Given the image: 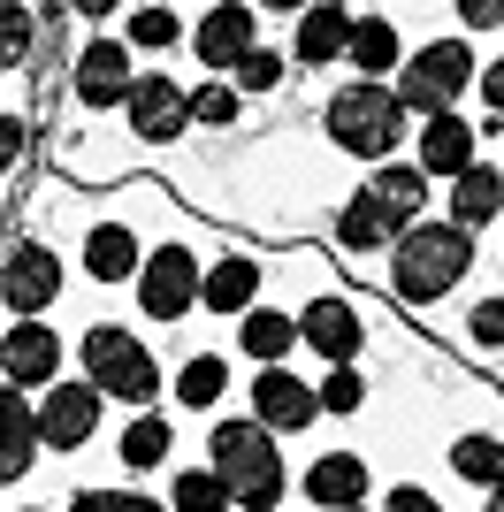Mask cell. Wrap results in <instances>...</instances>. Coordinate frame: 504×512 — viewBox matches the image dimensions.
Masks as SVG:
<instances>
[{
  "mask_svg": "<svg viewBox=\"0 0 504 512\" xmlns=\"http://www.w3.org/2000/svg\"><path fill=\"white\" fill-rule=\"evenodd\" d=\"M466 337L482 344V352H497V344H504V299H482V306H474V314H466Z\"/></svg>",
  "mask_w": 504,
  "mask_h": 512,
  "instance_id": "obj_35",
  "label": "cell"
},
{
  "mask_svg": "<svg viewBox=\"0 0 504 512\" xmlns=\"http://www.w3.org/2000/svg\"><path fill=\"white\" fill-rule=\"evenodd\" d=\"M466 268H474V230H459V222H413L390 245V283L405 306H436L443 291H459Z\"/></svg>",
  "mask_w": 504,
  "mask_h": 512,
  "instance_id": "obj_1",
  "label": "cell"
},
{
  "mask_svg": "<svg viewBox=\"0 0 504 512\" xmlns=\"http://www.w3.org/2000/svg\"><path fill=\"white\" fill-rule=\"evenodd\" d=\"M382 512H443V505H436L428 490H413V482H405V490H390V505H382Z\"/></svg>",
  "mask_w": 504,
  "mask_h": 512,
  "instance_id": "obj_40",
  "label": "cell"
},
{
  "mask_svg": "<svg viewBox=\"0 0 504 512\" xmlns=\"http://www.w3.org/2000/svg\"><path fill=\"white\" fill-rule=\"evenodd\" d=\"M314 383H298L291 367H260L252 375V421L268 428V436H283V428H314Z\"/></svg>",
  "mask_w": 504,
  "mask_h": 512,
  "instance_id": "obj_15",
  "label": "cell"
},
{
  "mask_svg": "<svg viewBox=\"0 0 504 512\" xmlns=\"http://www.w3.org/2000/svg\"><path fill=\"white\" fill-rule=\"evenodd\" d=\"M23 512H46V505H23Z\"/></svg>",
  "mask_w": 504,
  "mask_h": 512,
  "instance_id": "obj_45",
  "label": "cell"
},
{
  "mask_svg": "<svg viewBox=\"0 0 504 512\" xmlns=\"http://www.w3.org/2000/svg\"><path fill=\"white\" fill-rule=\"evenodd\" d=\"M0 299H8V314H46V306L62 299V260L46 253V245H8V260H0Z\"/></svg>",
  "mask_w": 504,
  "mask_h": 512,
  "instance_id": "obj_8",
  "label": "cell"
},
{
  "mask_svg": "<svg viewBox=\"0 0 504 512\" xmlns=\"http://www.w3.org/2000/svg\"><path fill=\"white\" fill-rule=\"evenodd\" d=\"M298 344H306V352H321L329 367H352L359 344H367L359 306H352V299H306V306H298Z\"/></svg>",
  "mask_w": 504,
  "mask_h": 512,
  "instance_id": "obj_10",
  "label": "cell"
},
{
  "mask_svg": "<svg viewBox=\"0 0 504 512\" xmlns=\"http://www.w3.org/2000/svg\"><path fill=\"white\" fill-rule=\"evenodd\" d=\"M84 383L100 390V398H115V406L146 413L153 398H161V367H153L146 337H130V329H115V321H100V329H84Z\"/></svg>",
  "mask_w": 504,
  "mask_h": 512,
  "instance_id": "obj_3",
  "label": "cell"
},
{
  "mask_svg": "<svg viewBox=\"0 0 504 512\" xmlns=\"http://www.w3.org/2000/svg\"><path fill=\"white\" fill-rule=\"evenodd\" d=\"M420 176H466L474 169V123L466 115H428L420 123Z\"/></svg>",
  "mask_w": 504,
  "mask_h": 512,
  "instance_id": "obj_18",
  "label": "cell"
},
{
  "mask_svg": "<svg viewBox=\"0 0 504 512\" xmlns=\"http://www.w3.org/2000/svg\"><path fill=\"white\" fill-rule=\"evenodd\" d=\"M283 85V54L275 46H252L245 62H237V92H275Z\"/></svg>",
  "mask_w": 504,
  "mask_h": 512,
  "instance_id": "obj_33",
  "label": "cell"
},
{
  "mask_svg": "<svg viewBox=\"0 0 504 512\" xmlns=\"http://www.w3.org/2000/svg\"><path fill=\"white\" fill-rule=\"evenodd\" d=\"M306 497L329 505V512H352L367 497V459L359 451H321L314 467H306Z\"/></svg>",
  "mask_w": 504,
  "mask_h": 512,
  "instance_id": "obj_19",
  "label": "cell"
},
{
  "mask_svg": "<svg viewBox=\"0 0 504 512\" xmlns=\"http://www.w3.org/2000/svg\"><path fill=\"white\" fill-rule=\"evenodd\" d=\"M459 23H466V31H497V23H504V0H459Z\"/></svg>",
  "mask_w": 504,
  "mask_h": 512,
  "instance_id": "obj_38",
  "label": "cell"
},
{
  "mask_svg": "<svg viewBox=\"0 0 504 512\" xmlns=\"http://www.w3.org/2000/svg\"><path fill=\"white\" fill-rule=\"evenodd\" d=\"M359 199H367V214L390 230V245H398L413 222H428V176H420L413 161H382V169L359 184Z\"/></svg>",
  "mask_w": 504,
  "mask_h": 512,
  "instance_id": "obj_6",
  "label": "cell"
},
{
  "mask_svg": "<svg viewBox=\"0 0 504 512\" xmlns=\"http://www.w3.org/2000/svg\"><path fill=\"white\" fill-rule=\"evenodd\" d=\"M222 383H230V367L214 360V352H191V360L176 367V398H184L191 413H199V406H214V398H222Z\"/></svg>",
  "mask_w": 504,
  "mask_h": 512,
  "instance_id": "obj_27",
  "label": "cell"
},
{
  "mask_svg": "<svg viewBox=\"0 0 504 512\" xmlns=\"http://www.w3.org/2000/svg\"><path fill=\"white\" fill-rule=\"evenodd\" d=\"M23 146H31V130H23V115H0V176L23 161Z\"/></svg>",
  "mask_w": 504,
  "mask_h": 512,
  "instance_id": "obj_37",
  "label": "cell"
},
{
  "mask_svg": "<svg viewBox=\"0 0 504 512\" xmlns=\"http://www.w3.org/2000/svg\"><path fill=\"white\" fill-rule=\"evenodd\" d=\"M31 8H16V0H0V69H16L23 54H31Z\"/></svg>",
  "mask_w": 504,
  "mask_h": 512,
  "instance_id": "obj_31",
  "label": "cell"
},
{
  "mask_svg": "<svg viewBox=\"0 0 504 512\" xmlns=\"http://www.w3.org/2000/svg\"><path fill=\"white\" fill-rule=\"evenodd\" d=\"M474 85H482V100H489V115H504V54L497 62L482 69V77H474Z\"/></svg>",
  "mask_w": 504,
  "mask_h": 512,
  "instance_id": "obj_39",
  "label": "cell"
},
{
  "mask_svg": "<svg viewBox=\"0 0 504 512\" xmlns=\"http://www.w3.org/2000/svg\"><path fill=\"white\" fill-rule=\"evenodd\" d=\"M176 512H230V490H222V474L214 467H184L176 474V490H168Z\"/></svg>",
  "mask_w": 504,
  "mask_h": 512,
  "instance_id": "obj_28",
  "label": "cell"
},
{
  "mask_svg": "<svg viewBox=\"0 0 504 512\" xmlns=\"http://www.w3.org/2000/svg\"><path fill=\"white\" fill-rule=\"evenodd\" d=\"M314 406H321V413H359V406H367V383H359V367H336L329 383L314 390Z\"/></svg>",
  "mask_w": 504,
  "mask_h": 512,
  "instance_id": "obj_32",
  "label": "cell"
},
{
  "mask_svg": "<svg viewBox=\"0 0 504 512\" xmlns=\"http://www.w3.org/2000/svg\"><path fill=\"white\" fill-rule=\"evenodd\" d=\"M321 123H329V138L344 153L382 161V153H398V138H405V100H398V85H367V77H359V85L329 92Z\"/></svg>",
  "mask_w": 504,
  "mask_h": 512,
  "instance_id": "obj_4",
  "label": "cell"
},
{
  "mask_svg": "<svg viewBox=\"0 0 504 512\" xmlns=\"http://www.w3.org/2000/svg\"><path fill=\"white\" fill-rule=\"evenodd\" d=\"M237 107H245V92L214 77V85H199V92H191V123H214V130H222V123H237Z\"/></svg>",
  "mask_w": 504,
  "mask_h": 512,
  "instance_id": "obj_30",
  "label": "cell"
},
{
  "mask_svg": "<svg viewBox=\"0 0 504 512\" xmlns=\"http://www.w3.org/2000/svg\"><path fill=\"white\" fill-rule=\"evenodd\" d=\"M474 85V54H466V39H436V46H420L413 62L398 69V100L405 115H451V100Z\"/></svg>",
  "mask_w": 504,
  "mask_h": 512,
  "instance_id": "obj_5",
  "label": "cell"
},
{
  "mask_svg": "<svg viewBox=\"0 0 504 512\" xmlns=\"http://www.w3.org/2000/svg\"><path fill=\"white\" fill-rule=\"evenodd\" d=\"M199 260L184 253V245H161V253L138 268V306H146V321H184L191 299H199Z\"/></svg>",
  "mask_w": 504,
  "mask_h": 512,
  "instance_id": "obj_7",
  "label": "cell"
},
{
  "mask_svg": "<svg viewBox=\"0 0 504 512\" xmlns=\"http://www.w3.org/2000/svg\"><path fill=\"white\" fill-rule=\"evenodd\" d=\"M451 467H459L474 490H504V444L497 436H459V444H451Z\"/></svg>",
  "mask_w": 504,
  "mask_h": 512,
  "instance_id": "obj_26",
  "label": "cell"
},
{
  "mask_svg": "<svg viewBox=\"0 0 504 512\" xmlns=\"http://www.w3.org/2000/svg\"><path fill=\"white\" fill-rule=\"evenodd\" d=\"M69 512H161L153 497H130V490H77Z\"/></svg>",
  "mask_w": 504,
  "mask_h": 512,
  "instance_id": "obj_34",
  "label": "cell"
},
{
  "mask_svg": "<svg viewBox=\"0 0 504 512\" xmlns=\"http://www.w3.org/2000/svg\"><path fill=\"white\" fill-rule=\"evenodd\" d=\"M39 459V406L16 383H0V482H23Z\"/></svg>",
  "mask_w": 504,
  "mask_h": 512,
  "instance_id": "obj_16",
  "label": "cell"
},
{
  "mask_svg": "<svg viewBox=\"0 0 504 512\" xmlns=\"http://www.w3.org/2000/svg\"><path fill=\"white\" fill-rule=\"evenodd\" d=\"M123 115H130V130H138L146 146H168V138H184V130H191V92L168 85V77H138L130 100H123Z\"/></svg>",
  "mask_w": 504,
  "mask_h": 512,
  "instance_id": "obj_13",
  "label": "cell"
},
{
  "mask_svg": "<svg viewBox=\"0 0 504 512\" xmlns=\"http://www.w3.org/2000/svg\"><path fill=\"white\" fill-rule=\"evenodd\" d=\"M497 222H504V214H497Z\"/></svg>",
  "mask_w": 504,
  "mask_h": 512,
  "instance_id": "obj_46",
  "label": "cell"
},
{
  "mask_svg": "<svg viewBox=\"0 0 504 512\" xmlns=\"http://www.w3.org/2000/svg\"><path fill=\"white\" fill-rule=\"evenodd\" d=\"M352 512H359V505H352Z\"/></svg>",
  "mask_w": 504,
  "mask_h": 512,
  "instance_id": "obj_47",
  "label": "cell"
},
{
  "mask_svg": "<svg viewBox=\"0 0 504 512\" xmlns=\"http://www.w3.org/2000/svg\"><path fill=\"white\" fill-rule=\"evenodd\" d=\"M497 214H504L497 161H474L466 176H451V222H459V230H482V222H497Z\"/></svg>",
  "mask_w": 504,
  "mask_h": 512,
  "instance_id": "obj_22",
  "label": "cell"
},
{
  "mask_svg": "<svg viewBox=\"0 0 504 512\" xmlns=\"http://www.w3.org/2000/svg\"><path fill=\"white\" fill-rule=\"evenodd\" d=\"M344 62L367 77V85H382L390 69H405V46H398V23L390 16H352V46H344Z\"/></svg>",
  "mask_w": 504,
  "mask_h": 512,
  "instance_id": "obj_20",
  "label": "cell"
},
{
  "mask_svg": "<svg viewBox=\"0 0 504 512\" xmlns=\"http://www.w3.org/2000/svg\"><path fill=\"white\" fill-rule=\"evenodd\" d=\"M260 46V23H252V0H222V8H207L199 16V31H191V54L207 69H237Z\"/></svg>",
  "mask_w": 504,
  "mask_h": 512,
  "instance_id": "obj_14",
  "label": "cell"
},
{
  "mask_svg": "<svg viewBox=\"0 0 504 512\" xmlns=\"http://www.w3.org/2000/svg\"><path fill=\"white\" fill-rule=\"evenodd\" d=\"M168 444H176V428H168L161 413H130V421H123V444H115V459H123V467H161Z\"/></svg>",
  "mask_w": 504,
  "mask_h": 512,
  "instance_id": "obj_25",
  "label": "cell"
},
{
  "mask_svg": "<svg viewBox=\"0 0 504 512\" xmlns=\"http://www.w3.org/2000/svg\"><path fill=\"white\" fill-rule=\"evenodd\" d=\"M138 268H146V253H138V230H130V222H100V230L84 237V276L130 283Z\"/></svg>",
  "mask_w": 504,
  "mask_h": 512,
  "instance_id": "obj_21",
  "label": "cell"
},
{
  "mask_svg": "<svg viewBox=\"0 0 504 512\" xmlns=\"http://www.w3.org/2000/svg\"><path fill=\"white\" fill-rule=\"evenodd\" d=\"M100 390L92 383H46V398H39V444L46 451H77V444H92V428H100Z\"/></svg>",
  "mask_w": 504,
  "mask_h": 512,
  "instance_id": "obj_9",
  "label": "cell"
},
{
  "mask_svg": "<svg viewBox=\"0 0 504 512\" xmlns=\"http://www.w3.org/2000/svg\"><path fill=\"white\" fill-rule=\"evenodd\" d=\"M336 237H344V253H375V245H390V230L367 214V199H352V207L336 214Z\"/></svg>",
  "mask_w": 504,
  "mask_h": 512,
  "instance_id": "obj_29",
  "label": "cell"
},
{
  "mask_svg": "<svg viewBox=\"0 0 504 512\" xmlns=\"http://www.w3.org/2000/svg\"><path fill=\"white\" fill-rule=\"evenodd\" d=\"M252 291H260V268H252V260H214L207 283H199V299H207L214 314H245Z\"/></svg>",
  "mask_w": 504,
  "mask_h": 512,
  "instance_id": "obj_24",
  "label": "cell"
},
{
  "mask_svg": "<svg viewBox=\"0 0 504 512\" xmlns=\"http://www.w3.org/2000/svg\"><path fill=\"white\" fill-rule=\"evenodd\" d=\"M344 46H352V16H344V8H329V0H314V8H298L291 54H298L306 69H329V62H344Z\"/></svg>",
  "mask_w": 504,
  "mask_h": 512,
  "instance_id": "obj_17",
  "label": "cell"
},
{
  "mask_svg": "<svg viewBox=\"0 0 504 512\" xmlns=\"http://www.w3.org/2000/svg\"><path fill=\"white\" fill-rule=\"evenodd\" d=\"M130 39H92L77 54V69H69V92H77L84 107H123L130 100Z\"/></svg>",
  "mask_w": 504,
  "mask_h": 512,
  "instance_id": "obj_12",
  "label": "cell"
},
{
  "mask_svg": "<svg viewBox=\"0 0 504 512\" xmlns=\"http://www.w3.org/2000/svg\"><path fill=\"white\" fill-rule=\"evenodd\" d=\"M260 8H275V16H298V8H314V0H260Z\"/></svg>",
  "mask_w": 504,
  "mask_h": 512,
  "instance_id": "obj_42",
  "label": "cell"
},
{
  "mask_svg": "<svg viewBox=\"0 0 504 512\" xmlns=\"http://www.w3.org/2000/svg\"><path fill=\"white\" fill-rule=\"evenodd\" d=\"M237 344H245V360L283 367V352H298V314H275V306H245V314H237Z\"/></svg>",
  "mask_w": 504,
  "mask_h": 512,
  "instance_id": "obj_23",
  "label": "cell"
},
{
  "mask_svg": "<svg viewBox=\"0 0 504 512\" xmlns=\"http://www.w3.org/2000/svg\"><path fill=\"white\" fill-rule=\"evenodd\" d=\"M176 39V16H168V8H138V16H130V46H168Z\"/></svg>",
  "mask_w": 504,
  "mask_h": 512,
  "instance_id": "obj_36",
  "label": "cell"
},
{
  "mask_svg": "<svg viewBox=\"0 0 504 512\" xmlns=\"http://www.w3.org/2000/svg\"><path fill=\"white\" fill-rule=\"evenodd\" d=\"M489 512H504V490H489Z\"/></svg>",
  "mask_w": 504,
  "mask_h": 512,
  "instance_id": "obj_43",
  "label": "cell"
},
{
  "mask_svg": "<svg viewBox=\"0 0 504 512\" xmlns=\"http://www.w3.org/2000/svg\"><path fill=\"white\" fill-rule=\"evenodd\" d=\"M214 474H222V490H230V505L245 512H275L283 505V451H275V436L260 421H222L207 444Z\"/></svg>",
  "mask_w": 504,
  "mask_h": 512,
  "instance_id": "obj_2",
  "label": "cell"
},
{
  "mask_svg": "<svg viewBox=\"0 0 504 512\" xmlns=\"http://www.w3.org/2000/svg\"><path fill=\"white\" fill-rule=\"evenodd\" d=\"M54 375H62V337H54L46 321H16V329L0 337V383L46 390Z\"/></svg>",
  "mask_w": 504,
  "mask_h": 512,
  "instance_id": "obj_11",
  "label": "cell"
},
{
  "mask_svg": "<svg viewBox=\"0 0 504 512\" xmlns=\"http://www.w3.org/2000/svg\"><path fill=\"white\" fill-rule=\"evenodd\" d=\"M329 8H352V0H329Z\"/></svg>",
  "mask_w": 504,
  "mask_h": 512,
  "instance_id": "obj_44",
  "label": "cell"
},
{
  "mask_svg": "<svg viewBox=\"0 0 504 512\" xmlns=\"http://www.w3.org/2000/svg\"><path fill=\"white\" fill-rule=\"evenodd\" d=\"M69 8H77V16H92V23H100V16H115L123 0H69Z\"/></svg>",
  "mask_w": 504,
  "mask_h": 512,
  "instance_id": "obj_41",
  "label": "cell"
}]
</instances>
